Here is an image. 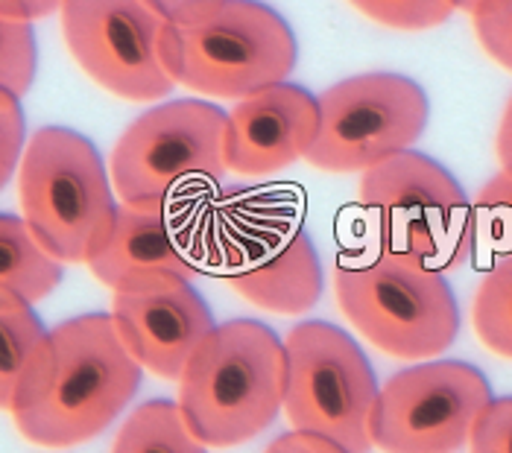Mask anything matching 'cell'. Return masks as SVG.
<instances>
[{"instance_id":"obj_1","label":"cell","mask_w":512,"mask_h":453,"mask_svg":"<svg viewBox=\"0 0 512 453\" xmlns=\"http://www.w3.org/2000/svg\"><path fill=\"white\" fill-rule=\"evenodd\" d=\"M141 372L112 313L74 316L47 331L9 413L27 442L74 448L97 439L126 410Z\"/></svg>"},{"instance_id":"obj_2","label":"cell","mask_w":512,"mask_h":453,"mask_svg":"<svg viewBox=\"0 0 512 453\" xmlns=\"http://www.w3.org/2000/svg\"><path fill=\"white\" fill-rule=\"evenodd\" d=\"M296 56L287 21L258 0H202L167 18L161 36V62L176 85L235 103L287 82Z\"/></svg>"},{"instance_id":"obj_3","label":"cell","mask_w":512,"mask_h":453,"mask_svg":"<svg viewBox=\"0 0 512 453\" xmlns=\"http://www.w3.org/2000/svg\"><path fill=\"white\" fill-rule=\"evenodd\" d=\"M284 340L255 319L217 325L179 378V410L205 448L258 439L284 410Z\"/></svg>"},{"instance_id":"obj_4","label":"cell","mask_w":512,"mask_h":453,"mask_svg":"<svg viewBox=\"0 0 512 453\" xmlns=\"http://www.w3.org/2000/svg\"><path fill=\"white\" fill-rule=\"evenodd\" d=\"M334 293L357 331L401 360L436 357L460 334V307L442 269L381 243L337 266Z\"/></svg>"},{"instance_id":"obj_5","label":"cell","mask_w":512,"mask_h":453,"mask_svg":"<svg viewBox=\"0 0 512 453\" xmlns=\"http://www.w3.org/2000/svg\"><path fill=\"white\" fill-rule=\"evenodd\" d=\"M18 199L27 226L62 264H88L118 214L97 147L65 126H44L27 141Z\"/></svg>"},{"instance_id":"obj_6","label":"cell","mask_w":512,"mask_h":453,"mask_svg":"<svg viewBox=\"0 0 512 453\" xmlns=\"http://www.w3.org/2000/svg\"><path fill=\"white\" fill-rule=\"evenodd\" d=\"M229 114L202 100H173L135 117L112 150L120 202H182L226 179Z\"/></svg>"},{"instance_id":"obj_7","label":"cell","mask_w":512,"mask_h":453,"mask_svg":"<svg viewBox=\"0 0 512 453\" xmlns=\"http://www.w3.org/2000/svg\"><path fill=\"white\" fill-rule=\"evenodd\" d=\"M360 208L381 246L439 269L474 252V208L460 182L422 152H398L360 179Z\"/></svg>"},{"instance_id":"obj_8","label":"cell","mask_w":512,"mask_h":453,"mask_svg":"<svg viewBox=\"0 0 512 453\" xmlns=\"http://www.w3.org/2000/svg\"><path fill=\"white\" fill-rule=\"evenodd\" d=\"M284 416L293 430L369 453L378 380L363 348L331 322H299L284 337Z\"/></svg>"},{"instance_id":"obj_9","label":"cell","mask_w":512,"mask_h":453,"mask_svg":"<svg viewBox=\"0 0 512 453\" xmlns=\"http://www.w3.org/2000/svg\"><path fill=\"white\" fill-rule=\"evenodd\" d=\"M319 129L308 164L325 173H366L407 152L428 126L425 91L401 74H357L316 97Z\"/></svg>"},{"instance_id":"obj_10","label":"cell","mask_w":512,"mask_h":453,"mask_svg":"<svg viewBox=\"0 0 512 453\" xmlns=\"http://www.w3.org/2000/svg\"><path fill=\"white\" fill-rule=\"evenodd\" d=\"M492 398L486 375L463 360L401 369L378 389L372 445L384 453H457Z\"/></svg>"},{"instance_id":"obj_11","label":"cell","mask_w":512,"mask_h":453,"mask_svg":"<svg viewBox=\"0 0 512 453\" xmlns=\"http://www.w3.org/2000/svg\"><path fill=\"white\" fill-rule=\"evenodd\" d=\"M167 18L150 0H65L62 33L79 68L103 91L147 103L173 91L161 62Z\"/></svg>"},{"instance_id":"obj_12","label":"cell","mask_w":512,"mask_h":453,"mask_svg":"<svg viewBox=\"0 0 512 453\" xmlns=\"http://www.w3.org/2000/svg\"><path fill=\"white\" fill-rule=\"evenodd\" d=\"M226 284L261 310L299 316L322 296L314 240L284 208L246 211L223 228Z\"/></svg>"},{"instance_id":"obj_13","label":"cell","mask_w":512,"mask_h":453,"mask_svg":"<svg viewBox=\"0 0 512 453\" xmlns=\"http://www.w3.org/2000/svg\"><path fill=\"white\" fill-rule=\"evenodd\" d=\"M208 246L211 220L197 202H120L112 231L88 258V269L112 290L158 275L191 281Z\"/></svg>"},{"instance_id":"obj_14","label":"cell","mask_w":512,"mask_h":453,"mask_svg":"<svg viewBox=\"0 0 512 453\" xmlns=\"http://www.w3.org/2000/svg\"><path fill=\"white\" fill-rule=\"evenodd\" d=\"M112 319L126 351L156 378L179 380L197 348L217 328L188 278L158 275L115 290Z\"/></svg>"},{"instance_id":"obj_15","label":"cell","mask_w":512,"mask_h":453,"mask_svg":"<svg viewBox=\"0 0 512 453\" xmlns=\"http://www.w3.org/2000/svg\"><path fill=\"white\" fill-rule=\"evenodd\" d=\"M316 129V97L299 85L278 82L252 97H243L229 112V170L249 179L273 176L308 158Z\"/></svg>"},{"instance_id":"obj_16","label":"cell","mask_w":512,"mask_h":453,"mask_svg":"<svg viewBox=\"0 0 512 453\" xmlns=\"http://www.w3.org/2000/svg\"><path fill=\"white\" fill-rule=\"evenodd\" d=\"M65 275V264L56 261L27 226L24 217L0 214V287L18 293L30 304L47 299Z\"/></svg>"},{"instance_id":"obj_17","label":"cell","mask_w":512,"mask_h":453,"mask_svg":"<svg viewBox=\"0 0 512 453\" xmlns=\"http://www.w3.org/2000/svg\"><path fill=\"white\" fill-rule=\"evenodd\" d=\"M47 337L33 304L0 287V410H12L27 366Z\"/></svg>"},{"instance_id":"obj_18","label":"cell","mask_w":512,"mask_h":453,"mask_svg":"<svg viewBox=\"0 0 512 453\" xmlns=\"http://www.w3.org/2000/svg\"><path fill=\"white\" fill-rule=\"evenodd\" d=\"M112 453H208L176 401H147L123 421Z\"/></svg>"},{"instance_id":"obj_19","label":"cell","mask_w":512,"mask_h":453,"mask_svg":"<svg viewBox=\"0 0 512 453\" xmlns=\"http://www.w3.org/2000/svg\"><path fill=\"white\" fill-rule=\"evenodd\" d=\"M472 325L492 354L512 360V252L483 275L472 302Z\"/></svg>"},{"instance_id":"obj_20","label":"cell","mask_w":512,"mask_h":453,"mask_svg":"<svg viewBox=\"0 0 512 453\" xmlns=\"http://www.w3.org/2000/svg\"><path fill=\"white\" fill-rule=\"evenodd\" d=\"M474 234L477 243L501 255L512 252V164L501 167L474 199Z\"/></svg>"},{"instance_id":"obj_21","label":"cell","mask_w":512,"mask_h":453,"mask_svg":"<svg viewBox=\"0 0 512 453\" xmlns=\"http://www.w3.org/2000/svg\"><path fill=\"white\" fill-rule=\"evenodd\" d=\"M39 68V50H36V33L27 21L0 18V88L24 97Z\"/></svg>"},{"instance_id":"obj_22","label":"cell","mask_w":512,"mask_h":453,"mask_svg":"<svg viewBox=\"0 0 512 453\" xmlns=\"http://www.w3.org/2000/svg\"><path fill=\"white\" fill-rule=\"evenodd\" d=\"M349 3L363 18L407 33L442 27L457 12V0H349Z\"/></svg>"},{"instance_id":"obj_23","label":"cell","mask_w":512,"mask_h":453,"mask_svg":"<svg viewBox=\"0 0 512 453\" xmlns=\"http://www.w3.org/2000/svg\"><path fill=\"white\" fill-rule=\"evenodd\" d=\"M472 27L486 56L512 74V0H483L472 12Z\"/></svg>"},{"instance_id":"obj_24","label":"cell","mask_w":512,"mask_h":453,"mask_svg":"<svg viewBox=\"0 0 512 453\" xmlns=\"http://www.w3.org/2000/svg\"><path fill=\"white\" fill-rule=\"evenodd\" d=\"M27 150V123L21 112V97L0 88V190L21 167Z\"/></svg>"},{"instance_id":"obj_25","label":"cell","mask_w":512,"mask_h":453,"mask_svg":"<svg viewBox=\"0 0 512 453\" xmlns=\"http://www.w3.org/2000/svg\"><path fill=\"white\" fill-rule=\"evenodd\" d=\"M472 453H512V395L492 398V404L483 410V416L474 424Z\"/></svg>"},{"instance_id":"obj_26","label":"cell","mask_w":512,"mask_h":453,"mask_svg":"<svg viewBox=\"0 0 512 453\" xmlns=\"http://www.w3.org/2000/svg\"><path fill=\"white\" fill-rule=\"evenodd\" d=\"M264 453H349L343 445H337L334 439L316 436V433H302V430H290L281 433L267 445Z\"/></svg>"},{"instance_id":"obj_27","label":"cell","mask_w":512,"mask_h":453,"mask_svg":"<svg viewBox=\"0 0 512 453\" xmlns=\"http://www.w3.org/2000/svg\"><path fill=\"white\" fill-rule=\"evenodd\" d=\"M65 0H0V18L12 21H41L53 12H62Z\"/></svg>"},{"instance_id":"obj_28","label":"cell","mask_w":512,"mask_h":453,"mask_svg":"<svg viewBox=\"0 0 512 453\" xmlns=\"http://www.w3.org/2000/svg\"><path fill=\"white\" fill-rule=\"evenodd\" d=\"M495 155L501 161V167L512 164V97L504 106L501 123H498V135H495Z\"/></svg>"},{"instance_id":"obj_29","label":"cell","mask_w":512,"mask_h":453,"mask_svg":"<svg viewBox=\"0 0 512 453\" xmlns=\"http://www.w3.org/2000/svg\"><path fill=\"white\" fill-rule=\"evenodd\" d=\"M150 3L156 6L164 18H173L176 12H182V9H188V6H194V3H202V0H150Z\"/></svg>"},{"instance_id":"obj_30","label":"cell","mask_w":512,"mask_h":453,"mask_svg":"<svg viewBox=\"0 0 512 453\" xmlns=\"http://www.w3.org/2000/svg\"><path fill=\"white\" fill-rule=\"evenodd\" d=\"M480 3H483V0H457V9H460V12H466V15H472Z\"/></svg>"}]
</instances>
